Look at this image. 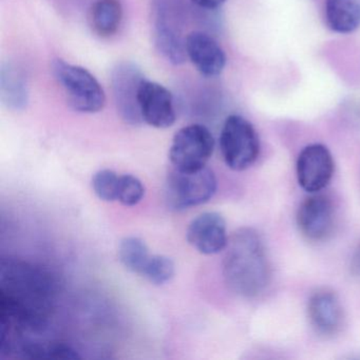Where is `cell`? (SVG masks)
<instances>
[{
    "mask_svg": "<svg viewBox=\"0 0 360 360\" xmlns=\"http://www.w3.org/2000/svg\"><path fill=\"white\" fill-rule=\"evenodd\" d=\"M48 274L20 261H3L0 269L1 328L37 330L51 307L53 282Z\"/></svg>",
    "mask_w": 360,
    "mask_h": 360,
    "instance_id": "cell-1",
    "label": "cell"
},
{
    "mask_svg": "<svg viewBox=\"0 0 360 360\" xmlns=\"http://www.w3.org/2000/svg\"><path fill=\"white\" fill-rule=\"evenodd\" d=\"M225 250L223 274L229 288L246 298L262 294L271 281V266L258 233L240 229L229 240Z\"/></svg>",
    "mask_w": 360,
    "mask_h": 360,
    "instance_id": "cell-2",
    "label": "cell"
},
{
    "mask_svg": "<svg viewBox=\"0 0 360 360\" xmlns=\"http://www.w3.org/2000/svg\"><path fill=\"white\" fill-rule=\"evenodd\" d=\"M52 67L71 108L82 113H98L104 108L106 103L104 90L87 69L63 60H56Z\"/></svg>",
    "mask_w": 360,
    "mask_h": 360,
    "instance_id": "cell-3",
    "label": "cell"
},
{
    "mask_svg": "<svg viewBox=\"0 0 360 360\" xmlns=\"http://www.w3.org/2000/svg\"><path fill=\"white\" fill-rule=\"evenodd\" d=\"M216 191V176L206 166L193 172L174 168L166 181V202L172 210H188L210 201Z\"/></svg>",
    "mask_w": 360,
    "mask_h": 360,
    "instance_id": "cell-4",
    "label": "cell"
},
{
    "mask_svg": "<svg viewBox=\"0 0 360 360\" xmlns=\"http://www.w3.org/2000/svg\"><path fill=\"white\" fill-rule=\"evenodd\" d=\"M220 148L223 159L231 169H248L260 153V143L254 126L240 115L227 117L221 131Z\"/></svg>",
    "mask_w": 360,
    "mask_h": 360,
    "instance_id": "cell-5",
    "label": "cell"
},
{
    "mask_svg": "<svg viewBox=\"0 0 360 360\" xmlns=\"http://www.w3.org/2000/svg\"><path fill=\"white\" fill-rule=\"evenodd\" d=\"M214 149L212 132L193 124L179 130L172 140L169 159L176 169L193 172L206 166Z\"/></svg>",
    "mask_w": 360,
    "mask_h": 360,
    "instance_id": "cell-6",
    "label": "cell"
},
{
    "mask_svg": "<svg viewBox=\"0 0 360 360\" xmlns=\"http://www.w3.org/2000/svg\"><path fill=\"white\" fill-rule=\"evenodd\" d=\"M180 0H155V45L168 62L180 65L186 60L185 39L181 34L178 10Z\"/></svg>",
    "mask_w": 360,
    "mask_h": 360,
    "instance_id": "cell-7",
    "label": "cell"
},
{
    "mask_svg": "<svg viewBox=\"0 0 360 360\" xmlns=\"http://www.w3.org/2000/svg\"><path fill=\"white\" fill-rule=\"evenodd\" d=\"M144 79L141 69L132 63H120L112 71L111 84L117 112L125 123L131 126L143 123L138 96Z\"/></svg>",
    "mask_w": 360,
    "mask_h": 360,
    "instance_id": "cell-8",
    "label": "cell"
},
{
    "mask_svg": "<svg viewBox=\"0 0 360 360\" xmlns=\"http://www.w3.org/2000/svg\"><path fill=\"white\" fill-rule=\"evenodd\" d=\"M334 160L328 147L311 144L303 148L297 160V178L305 191L317 193L328 186L334 174Z\"/></svg>",
    "mask_w": 360,
    "mask_h": 360,
    "instance_id": "cell-9",
    "label": "cell"
},
{
    "mask_svg": "<svg viewBox=\"0 0 360 360\" xmlns=\"http://www.w3.org/2000/svg\"><path fill=\"white\" fill-rule=\"evenodd\" d=\"M138 100L143 122L161 129L174 125L176 117L174 98L164 86L143 79L139 88Z\"/></svg>",
    "mask_w": 360,
    "mask_h": 360,
    "instance_id": "cell-10",
    "label": "cell"
},
{
    "mask_svg": "<svg viewBox=\"0 0 360 360\" xmlns=\"http://www.w3.org/2000/svg\"><path fill=\"white\" fill-rule=\"evenodd\" d=\"M297 224L307 239L311 241L326 239L332 233L335 224L332 200L328 195L313 193L299 207Z\"/></svg>",
    "mask_w": 360,
    "mask_h": 360,
    "instance_id": "cell-11",
    "label": "cell"
},
{
    "mask_svg": "<svg viewBox=\"0 0 360 360\" xmlns=\"http://www.w3.org/2000/svg\"><path fill=\"white\" fill-rule=\"evenodd\" d=\"M187 241L203 255H214L222 252L229 244L224 218L214 212L200 214L189 224Z\"/></svg>",
    "mask_w": 360,
    "mask_h": 360,
    "instance_id": "cell-12",
    "label": "cell"
},
{
    "mask_svg": "<svg viewBox=\"0 0 360 360\" xmlns=\"http://www.w3.org/2000/svg\"><path fill=\"white\" fill-rule=\"evenodd\" d=\"M185 50L193 66L204 77H218L224 70L226 56L221 46L206 33L195 31L185 37Z\"/></svg>",
    "mask_w": 360,
    "mask_h": 360,
    "instance_id": "cell-13",
    "label": "cell"
},
{
    "mask_svg": "<svg viewBox=\"0 0 360 360\" xmlns=\"http://www.w3.org/2000/svg\"><path fill=\"white\" fill-rule=\"evenodd\" d=\"M307 314L313 328L324 336H333L341 330L343 309L338 297L330 290H321L311 295Z\"/></svg>",
    "mask_w": 360,
    "mask_h": 360,
    "instance_id": "cell-14",
    "label": "cell"
},
{
    "mask_svg": "<svg viewBox=\"0 0 360 360\" xmlns=\"http://www.w3.org/2000/svg\"><path fill=\"white\" fill-rule=\"evenodd\" d=\"M326 20L339 34L354 32L360 27V0H326Z\"/></svg>",
    "mask_w": 360,
    "mask_h": 360,
    "instance_id": "cell-15",
    "label": "cell"
},
{
    "mask_svg": "<svg viewBox=\"0 0 360 360\" xmlns=\"http://www.w3.org/2000/svg\"><path fill=\"white\" fill-rule=\"evenodd\" d=\"M0 96L13 110H22L28 104V88L24 77L12 65H3L0 71Z\"/></svg>",
    "mask_w": 360,
    "mask_h": 360,
    "instance_id": "cell-16",
    "label": "cell"
},
{
    "mask_svg": "<svg viewBox=\"0 0 360 360\" xmlns=\"http://www.w3.org/2000/svg\"><path fill=\"white\" fill-rule=\"evenodd\" d=\"M123 8L120 0H96L91 10V25L100 37L115 34L121 25Z\"/></svg>",
    "mask_w": 360,
    "mask_h": 360,
    "instance_id": "cell-17",
    "label": "cell"
},
{
    "mask_svg": "<svg viewBox=\"0 0 360 360\" xmlns=\"http://www.w3.org/2000/svg\"><path fill=\"white\" fill-rule=\"evenodd\" d=\"M119 256L126 269L138 274H142L147 261L150 258L146 244L136 237H127L122 240Z\"/></svg>",
    "mask_w": 360,
    "mask_h": 360,
    "instance_id": "cell-18",
    "label": "cell"
},
{
    "mask_svg": "<svg viewBox=\"0 0 360 360\" xmlns=\"http://www.w3.org/2000/svg\"><path fill=\"white\" fill-rule=\"evenodd\" d=\"M141 275L155 285H162L169 281L174 275V263L166 256H153L147 261Z\"/></svg>",
    "mask_w": 360,
    "mask_h": 360,
    "instance_id": "cell-19",
    "label": "cell"
},
{
    "mask_svg": "<svg viewBox=\"0 0 360 360\" xmlns=\"http://www.w3.org/2000/svg\"><path fill=\"white\" fill-rule=\"evenodd\" d=\"M120 176L110 169L96 172L92 179L94 193L103 201L112 202L117 200Z\"/></svg>",
    "mask_w": 360,
    "mask_h": 360,
    "instance_id": "cell-20",
    "label": "cell"
},
{
    "mask_svg": "<svg viewBox=\"0 0 360 360\" xmlns=\"http://www.w3.org/2000/svg\"><path fill=\"white\" fill-rule=\"evenodd\" d=\"M145 188L136 176L125 174L120 176L117 200L125 206H134L142 201Z\"/></svg>",
    "mask_w": 360,
    "mask_h": 360,
    "instance_id": "cell-21",
    "label": "cell"
},
{
    "mask_svg": "<svg viewBox=\"0 0 360 360\" xmlns=\"http://www.w3.org/2000/svg\"><path fill=\"white\" fill-rule=\"evenodd\" d=\"M198 7L205 10H216L220 8L226 0H191Z\"/></svg>",
    "mask_w": 360,
    "mask_h": 360,
    "instance_id": "cell-22",
    "label": "cell"
},
{
    "mask_svg": "<svg viewBox=\"0 0 360 360\" xmlns=\"http://www.w3.org/2000/svg\"><path fill=\"white\" fill-rule=\"evenodd\" d=\"M351 267L353 273L358 276V277H360V246L354 252Z\"/></svg>",
    "mask_w": 360,
    "mask_h": 360,
    "instance_id": "cell-23",
    "label": "cell"
}]
</instances>
